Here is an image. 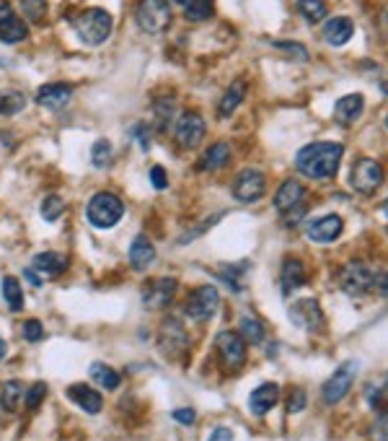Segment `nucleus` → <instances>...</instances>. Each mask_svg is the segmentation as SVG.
Segmentation results:
<instances>
[{
  "label": "nucleus",
  "mask_w": 388,
  "mask_h": 441,
  "mask_svg": "<svg viewBox=\"0 0 388 441\" xmlns=\"http://www.w3.org/2000/svg\"><path fill=\"white\" fill-rule=\"evenodd\" d=\"M112 159H114V145L106 138H98L96 143H93V148H91V164L96 169H104L112 164Z\"/></svg>",
  "instance_id": "nucleus-33"
},
{
  "label": "nucleus",
  "mask_w": 388,
  "mask_h": 441,
  "mask_svg": "<svg viewBox=\"0 0 388 441\" xmlns=\"http://www.w3.org/2000/svg\"><path fill=\"white\" fill-rule=\"evenodd\" d=\"M272 47L283 50V52H287L290 57H295L298 62H308V50L303 45H298V42H272Z\"/></svg>",
  "instance_id": "nucleus-38"
},
{
  "label": "nucleus",
  "mask_w": 388,
  "mask_h": 441,
  "mask_svg": "<svg viewBox=\"0 0 388 441\" xmlns=\"http://www.w3.org/2000/svg\"><path fill=\"white\" fill-rule=\"evenodd\" d=\"M215 345H217L220 358H223L225 369H233V372H236V369L244 366V361H246V340H244L239 333H233V330L217 333Z\"/></svg>",
  "instance_id": "nucleus-11"
},
{
  "label": "nucleus",
  "mask_w": 388,
  "mask_h": 441,
  "mask_svg": "<svg viewBox=\"0 0 388 441\" xmlns=\"http://www.w3.org/2000/svg\"><path fill=\"white\" fill-rule=\"evenodd\" d=\"M11 16H16L13 6H11L8 0H0V23H3V21H8Z\"/></svg>",
  "instance_id": "nucleus-48"
},
{
  "label": "nucleus",
  "mask_w": 388,
  "mask_h": 441,
  "mask_svg": "<svg viewBox=\"0 0 388 441\" xmlns=\"http://www.w3.org/2000/svg\"><path fill=\"white\" fill-rule=\"evenodd\" d=\"M42 218L47 220V223H55V220L60 218L62 213H65V200L60 198V195H50V198L42 200Z\"/></svg>",
  "instance_id": "nucleus-35"
},
{
  "label": "nucleus",
  "mask_w": 388,
  "mask_h": 441,
  "mask_svg": "<svg viewBox=\"0 0 388 441\" xmlns=\"http://www.w3.org/2000/svg\"><path fill=\"white\" fill-rule=\"evenodd\" d=\"M244 96H246V84L244 81H236L233 86H228V91L223 94V99H220V104H217V114L220 117H231L236 109L244 104Z\"/></svg>",
  "instance_id": "nucleus-26"
},
{
  "label": "nucleus",
  "mask_w": 388,
  "mask_h": 441,
  "mask_svg": "<svg viewBox=\"0 0 388 441\" xmlns=\"http://www.w3.org/2000/svg\"><path fill=\"white\" fill-rule=\"evenodd\" d=\"M173 418L179 420V423H194V418H197V413L192 411V408H187V411H184V408H181V411H173Z\"/></svg>",
  "instance_id": "nucleus-47"
},
{
  "label": "nucleus",
  "mask_w": 388,
  "mask_h": 441,
  "mask_svg": "<svg viewBox=\"0 0 388 441\" xmlns=\"http://www.w3.org/2000/svg\"><path fill=\"white\" fill-rule=\"evenodd\" d=\"M6 353H8V345H6V340H0V358L6 356Z\"/></svg>",
  "instance_id": "nucleus-50"
},
{
  "label": "nucleus",
  "mask_w": 388,
  "mask_h": 441,
  "mask_svg": "<svg viewBox=\"0 0 388 441\" xmlns=\"http://www.w3.org/2000/svg\"><path fill=\"white\" fill-rule=\"evenodd\" d=\"M298 13L314 26V23H321L326 18L329 8L324 0H298Z\"/></svg>",
  "instance_id": "nucleus-31"
},
{
  "label": "nucleus",
  "mask_w": 388,
  "mask_h": 441,
  "mask_svg": "<svg viewBox=\"0 0 388 441\" xmlns=\"http://www.w3.org/2000/svg\"><path fill=\"white\" fill-rule=\"evenodd\" d=\"M383 213H386V216H388V200H386V206H383Z\"/></svg>",
  "instance_id": "nucleus-52"
},
{
  "label": "nucleus",
  "mask_w": 388,
  "mask_h": 441,
  "mask_svg": "<svg viewBox=\"0 0 388 441\" xmlns=\"http://www.w3.org/2000/svg\"><path fill=\"white\" fill-rule=\"evenodd\" d=\"M173 3H181V6H184V3H187V0H173Z\"/></svg>",
  "instance_id": "nucleus-53"
},
{
  "label": "nucleus",
  "mask_w": 388,
  "mask_h": 441,
  "mask_svg": "<svg viewBox=\"0 0 388 441\" xmlns=\"http://www.w3.org/2000/svg\"><path fill=\"white\" fill-rule=\"evenodd\" d=\"M303 198H306V187H303L298 179H285V182L280 184V190L275 192V208L280 213H287L290 208L300 206Z\"/></svg>",
  "instance_id": "nucleus-20"
},
{
  "label": "nucleus",
  "mask_w": 388,
  "mask_h": 441,
  "mask_svg": "<svg viewBox=\"0 0 388 441\" xmlns=\"http://www.w3.org/2000/svg\"><path fill=\"white\" fill-rule=\"evenodd\" d=\"M26 400V389H23L21 381H6L3 384V389H0V408L6 413H16L18 408H21V403Z\"/></svg>",
  "instance_id": "nucleus-27"
},
{
  "label": "nucleus",
  "mask_w": 388,
  "mask_h": 441,
  "mask_svg": "<svg viewBox=\"0 0 388 441\" xmlns=\"http://www.w3.org/2000/svg\"><path fill=\"white\" fill-rule=\"evenodd\" d=\"M233 198L239 200V203H244V206H249V203H256V200L264 198V192H267V177H264V172H259V169H244V172H239V177L233 179Z\"/></svg>",
  "instance_id": "nucleus-8"
},
{
  "label": "nucleus",
  "mask_w": 388,
  "mask_h": 441,
  "mask_svg": "<svg viewBox=\"0 0 388 441\" xmlns=\"http://www.w3.org/2000/svg\"><path fill=\"white\" fill-rule=\"evenodd\" d=\"M150 184H153L156 190H166V187H169V174H166L164 167L150 169Z\"/></svg>",
  "instance_id": "nucleus-43"
},
{
  "label": "nucleus",
  "mask_w": 388,
  "mask_h": 441,
  "mask_svg": "<svg viewBox=\"0 0 388 441\" xmlns=\"http://www.w3.org/2000/svg\"><path fill=\"white\" fill-rule=\"evenodd\" d=\"M344 231V220L339 218L336 213L331 216H321V218H316L311 226H308V239L316 244H331L336 242Z\"/></svg>",
  "instance_id": "nucleus-14"
},
{
  "label": "nucleus",
  "mask_w": 388,
  "mask_h": 441,
  "mask_svg": "<svg viewBox=\"0 0 388 441\" xmlns=\"http://www.w3.org/2000/svg\"><path fill=\"white\" fill-rule=\"evenodd\" d=\"M373 291L375 294H381V296L388 294V270H381V273L373 275Z\"/></svg>",
  "instance_id": "nucleus-45"
},
{
  "label": "nucleus",
  "mask_w": 388,
  "mask_h": 441,
  "mask_svg": "<svg viewBox=\"0 0 388 441\" xmlns=\"http://www.w3.org/2000/svg\"><path fill=\"white\" fill-rule=\"evenodd\" d=\"M153 259H156L153 242H150L148 236H135V242L130 244V265H132V270H137V273L148 270L153 265Z\"/></svg>",
  "instance_id": "nucleus-22"
},
{
  "label": "nucleus",
  "mask_w": 388,
  "mask_h": 441,
  "mask_svg": "<svg viewBox=\"0 0 388 441\" xmlns=\"http://www.w3.org/2000/svg\"><path fill=\"white\" fill-rule=\"evenodd\" d=\"M342 156H344L342 143H326V140L308 143L295 153V169L303 177H308V179L324 182V179L336 177L339 164H342Z\"/></svg>",
  "instance_id": "nucleus-1"
},
{
  "label": "nucleus",
  "mask_w": 388,
  "mask_h": 441,
  "mask_svg": "<svg viewBox=\"0 0 388 441\" xmlns=\"http://www.w3.org/2000/svg\"><path fill=\"white\" fill-rule=\"evenodd\" d=\"M205 120H202L197 112H184L176 120V128H173V138H176V143L181 148H197L202 143V138H205Z\"/></svg>",
  "instance_id": "nucleus-12"
},
{
  "label": "nucleus",
  "mask_w": 388,
  "mask_h": 441,
  "mask_svg": "<svg viewBox=\"0 0 388 441\" xmlns=\"http://www.w3.org/2000/svg\"><path fill=\"white\" fill-rule=\"evenodd\" d=\"M45 397H47V384H45V381H37V384H31V387H29V392H26V400H23V403H26V408H29V411H37L39 403H42Z\"/></svg>",
  "instance_id": "nucleus-39"
},
{
  "label": "nucleus",
  "mask_w": 388,
  "mask_h": 441,
  "mask_svg": "<svg viewBox=\"0 0 388 441\" xmlns=\"http://www.w3.org/2000/svg\"><path fill=\"white\" fill-rule=\"evenodd\" d=\"M352 34H355V23L347 16H334L324 26V42L331 47H344L352 39Z\"/></svg>",
  "instance_id": "nucleus-19"
},
{
  "label": "nucleus",
  "mask_w": 388,
  "mask_h": 441,
  "mask_svg": "<svg viewBox=\"0 0 388 441\" xmlns=\"http://www.w3.org/2000/svg\"><path fill=\"white\" fill-rule=\"evenodd\" d=\"M363 109H365V99L363 94H347V96H339L334 104V120L344 128H350L363 117Z\"/></svg>",
  "instance_id": "nucleus-15"
},
{
  "label": "nucleus",
  "mask_w": 388,
  "mask_h": 441,
  "mask_svg": "<svg viewBox=\"0 0 388 441\" xmlns=\"http://www.w3.org/2000/svg\"><path fill=\"white\" fill-rule=\"evenodd\" d=\"M217 306H220V294L212 283H205L200 289H194L189 294L187 304H184V314H187L189 320H210L212 314L217 312Z\"/></svg>",
  "instance_id": "nucleus-7"
},
{
  "label": "nucleus",
  "mask_w": 388,
  "mask_h": 441,
  "mask_svg": "<svg viewBox=\"0 0 388 441\" xmlns=\"http://www.w3.org/2000/svg\"><path fill=\"white\" fill-rule=\"evenodd\" d=\"M212 13H215L212 0H187V3H184V16L194 23L207 21V18H212Z\"/></svg>",
  "instance_id": "nucleus-32"
},
{
  "label": "nucleus",
  "mask_w": 388,
  "mask_h": 441,
  "mask_svg": "<svg viewBox=\"0 0 388 441\" xmlns=\"http://www.w3.org/2000/svg\"><path fill=\"white\" fill-rule=\"evenodd\" d=\"M29 37V26L26 21H21L18 16H11L8 21L0 23V42H6V45H18L23 39Z\"/></svg>",
  "instance_id": "nucleus-28"
},
{
  "label": "nucleus",
  "mask_w": 388,
  "mask_h": 441,
  "mask_svg": "<svg viewBox=\"0 0 388 441\" xmlns=\"http://www.w3.org/2000/svg\"><path fill=\"white\" fill-rule=\"evenodd\" d=\"M171 3L169 0H140L135 8V21L145 34H164L171 26Z\"/></svg>",
  "instance_id": "nucleus-4"
},
{
  "label": "nucleus",
  "mask_w": 388,
  "mask_h": 441,
  "mask_svg": "<svg viewBox=\"0 0 388 441\" xmlns=\"http://www.w3.org/2000/svg\"><path fill=\"white\" fill-rule=\"evenodd\" d=\"M241 337L246 340V345H259L264 340V328L254 317H241Z\"/></svg>",
  "instance_id": "nucleus-34"
},
{
  "label": "nucleus",
  "mask_w": 388,
  "mask_h": 441,
  "mask_svg": "<svg viewBox=\"0 0 388 441\" xmlns=\"http://www.w3.org/2000/svg\"><path fill=\"white\" fill-rule=\"evenodd\" d=\"M179 289V281L176 278H158V281H150L142 291V304L148 309H161V306L171 304L173 294Z\"/></svg>",
  "instance_id": "nucleus-13"
},
{
  "label": "nucleus",
  "mask_w": 388,
  "mask_h": 441,
  "mask_svg": "<svg viewBox=\"0 0 388 441\" xmlns=\"http://www.w3.org/2000/svg\"><path fill=\"white\" fill-rule=\"evenodd\" d=\"M277 400H280V387H277L275 381H264V384H259L249 395V411L254 413V415H267L277 405Z\"/></svg>",
  "instance_id": "nucleus-16"
},
{
  "label": "nucleus",
  "mask_w": 388,
  "mask_h": 441,
  "mask_svg": "<svg viewBox=\"0 0 388 441\" xmlns=\"http://www.w3.org/2000/svg\"><path fill=\"white\" fill-rule=\"evenodd\" d=\"M189 340H187V333L181 328L176 320H166L164 328H161V348H164L166 356H179L181 350L187 348Z\"/></svg>",
  "instance_id": "nucleus-17"
},
{
  "label": "nucleus",
  "mask_w": 388,
  "mask_h": 441,
  "mask_svg": "<svg viewBox=\"0 0 388 441\" xmlns=\"http://www.w3.org/2000/svg\"><path fill=\"white\" fill-rule=\"evenodd\" d=\"M3 298H6V304L11 312H21L23 309V291H21V283L16 281L13 275H6L3 278Z\"/></svg>",
  "instance_id": "nucleus-29"
},
{
  "label": "nucleus",
  "mask_w": 388,
  "mask_h": 441,
  "mask_svg": "<svg viewBox=\"0 0 388 441\" xmlns=\"http://www.w3.org/2000/svg\"><path fill=\"white\" fill-rule=\"evenodd\" d=\"M365 397L373 408H383V405L388 403V376H383L381 384H373V381H370V387L365 389Z\"/></svg>",
  "instance_id": "nucleus-37"
},
{
  "label": "nucleus",
  "mask_w": 388,
  "mask_h": 441,
  "mask_svg": "<svg viewBox=\"0 0 388 441\" xmlns=\"http://www.w3.org/2000/svg\"><path fill=\"white\" fill-rule=\"evenodd\" d=\"M370 436H373V441H388V411L378 415V420L370 428Z\"/></svg>",
  "instance_id": "nucleus-40"
},
{
  "label": "nucleus",
  "mask_w": 388,
  "mask_h": 441,
  "mask_svg": "<svg viewBox=\"0 0 388 441\" xmlns=\"http://www.w3.org/2000/svg\"><path fill=\"white\" fill-rule=\"evenodd\" d=\"M23 275H26V278H29V281H31V286H42V278H39V275L34 273L31 267H29V270H26V273H23Z\"/></svg>",
  "instance_id": "nucleus-49"
},
{
  "label": "nucleus",
  "mask_w": 388,
  "mask_h": 441,
  "mask_svg": "<svg viewBox=\"0 0 388 441\" xmlns=\"http://www.w3.org/2000/svg\"><path fill=\"white\" fill-rule=\"evenodd\" d=\"M381 91H383V94H386V96H388V78H386V81H383V84H381Z\"/></svg>",
  "instance_id": "nucleus-51"
},
{
  "label": "nucleus",
  "mask_w": 388,
  "mask_h": 441,
  "mask_svg": "<svg viewBox=\"0 0 388 441\" xmlns=\"http://www.w3.org/2000/svg\"><path fill=\"white\" fill-rule=\"evenodd\" d=\"M306 408V392L303 389H292L287 397V413H300Z\"/></svg>",
  "instance_id": "nucleus-42"
},
{
  "label": "nucleus",
  "mask_w": 388,
  "mask_h": 441,
  "mask_svg": "<svg viewBox=\"0 0 388 441\" xmlns=\"http://www.w3.org/2000/svg\"><path fill=\"white\" fill-rule=\"evenodd\" d=\"M383 179H386L383 167L375 159H367V156L358 159L350 169V187L355 192H360V195H365V198H370V195L378 192Z\"/></svg>",
  "instance_id": "nucleus-5"
},
{
  "label": "nucleus",
  "mask_w": 388,
  "mask_h": 441,
  "mask_svg": "<svg viewBox=\"0 0 388 441\" xmlns=\"http://www.w3.org/2000/svg\"><path fill=\"white\" fill-rule=\"evenodd\" d=\"M280 281H283V294L290 296L298 289L306 286V267L298 257H287L283 262V273H280Z\"/></svg>",
  "instance_id": "nucleus-21"
},
{
  "label": "nucleus",
  "mask_w": 388,
  "mask_h": 441,
  "mask_svg": "<svg viewBox=\"0 0 388 441\" xmlns=\"http://www.w3.org/2000/svg\"><path fill=\"white\" fill-rule=\"evenodd\" d=\"M303 216H306V206H303V203H300V206H295V208H290V211H287V213H285V226H295V223H298L300 218H303Z\"/></svg>",
  "instance_id": "nucleus-44"
},
{
  "label": "nucleus",
  "mask_w": 388,
  "mask_h": 441,
  "mask_svg": "<svg viewBox=\"0 0 388 441\" xmlns=\"http://www.w3.org/2000/svg\"><path fill=\"white\" fill-rule=\"evenodd\" d=\"M42 335H45V328H42V322L39 320H26L23 322V337H26L29 342L42 340Z\"/></svg>",
  "instance_id": "nucleus-41"
},
{
  "label": "nucleus",
  "mask_w": 388,
  "mask_h": 441,
  "mask_svg": "<svg viewBox=\"0 0 388 441\" xmlns=\"http://www.w3.org/2000/svg\"><path fill=\"white\" fill-rule=\"evenodd\" d=\"M26 107V96L21 91H0V114H16Z\"/></svg>",
  "instance_id": "nucleus-36"
},
{
  "label": "nucleus",
  "mask_w": 388,
  "mask_h": 441,
  "mask_svg": "<svg viewBox=\"0 0 388 441\" xmlns=\"http://www.w3.org/2000/svg\"><path fill=\"white\" fill-rule=\"evenodd\" d=\"M65 267H67V259L60 252H42V255H37V257L31 259V270H39L42 275H50V278L60 275Z\"/></svg>",
  "instance_id": "nucleus-25"
},
{
  "label": "nucleus",
  "mask_w": 388,
  "mask_h": 441,
  "mask_svg": "<svg viewBox=\"0 0 388 441\" xmlns=\"http://www.w3.org/2000/svg\"><path fill=\"white\" fill-rule=\"evenodd\" d=\"M91 379L96 381L98 387L109 389V392L120 387V374L114 372L112 366H106V364H91Z\"/></svg>",
  "instance_id": "nucleus-30"
},
{
  "label": "nucleus",
  "mask_w": 388,
  "mask_h": 441,
  "mask_svg": "<svg viewBox=\"0 0 388 441\" xmlns=\"http://www.w3.org/2000/svg\"><path fill=\"white\" fill-rule=\"evenodd\" d=\"M373 275L375 270L363 259H352L342 267L339 273V289L347 294V296H365L373 291Z\"/></svg>",
  "instance_id": "nucleus-6"
},
{
  "label": "nucleus",
  "mask_w": 388,
  "mask_h": 441,
  "mask_svg": "<svg viewBox=\"0 0 388 441\" xmlns=\"http://www.w3.org/2000/svg\"><path fill=\"white\" fill-rule=\"evenodd\" d=\"M70 99H73V89L67 84H45L37 91V104L47 109H62L70 104Z\"/></svg>",
  "instance_id": "nucleus-18"
},
{
  "label": "nucleus",
  "mask_w": 388,
  "mask_h": 441,
  "mask_svg": "<svg viewBox=\"0 0 388 441\" xmlns=\"http://www.w3.org/2000/svg\"><path fill=\"white\" fill-rule=\"evenodd\" d=\"M125 216V203L114 192H96L86 206V218L93 228H114Z\"/></svg>",
  "instance_id": "nucleus-3"
},
{
  "label": "nucleus",
  "mask_w": 388,
  "mask_h": 441,
  "mask_svg": "<svg viewBox=\"0 0 388 441\" xmlns=\"http://www.w3.org/2000/svg\"><path fill=\"white\" fill-rule=\"evenodd\" d=\"M207 441H233V431L231 428H225V426H217L212 434H210Z\"/></svg>",
  "instance_id": "nucleus-46"
},
{
  "label": "nucleus",
  "mask_w": 388,
  "mask_h": 441,
  "mask_svg": "<svg viewBox=\"0 0 388 441\" xmlns=\"http://www.w3.org/2000/svg\"><path fill=\"white\" fill-rule=\"evenodd\" d=\"M67 397H70L78 408H83L89 415H96V413H101V408H104V397L98 395L96 389L83 387V384H73V387L67 389Z\"/></svg>",
  "instance_id": "nucleus-23"
},
{
  "label": "nucleus",
  "mask_w": 388,
  "mask_h": 441,
  "mask_svg": "<svg viewBox=\"0 0 388 441\" xmlns=\"http://www.w3.org/2000/svg\"><path fill=\"white\" fill-rule=\"evenodd\" d=\"M287 314H290V320L295 322L300 330H306V333H321L324 322H326L324 320L321 306H319L316 298H300V301H292Z\"/></svg>",
  "instance_id": "nucleus-10"
},
{
  "label": "nucleus",
  "mask_w": 388,
  "mask_h": 441,
  "mask_svg": "<svg viewBox=\"0 0 388 441\" xmlns=\"http://www.w3.org/2000/svg\"><path fill=\"white\" fill-rule=\"evenodd\" d=\"M386 128H388V114H386Z\"/></svg>",
  "instance_id": "nucleus-54"
},
{
  "label": "nucleus",
  "mask_w": 388,
  "mask_h": 441,
  "mask_svg": "<svg viewBox=\"0 0 388 441\" xmlns=\"http://www.w3.org/2000/svg\"><path fill=\"white\" fill-rule=\"evenodd\" d=\"M70 23H73V31L78 34V39L89 47L104 45L106 39L112 37V29H114L112 13L104 11V8H89V11H81L78 16L70 18Z\"/></svg>",
  "instance_id": "nucleus-2"
},
{
  "label": "nucleus",
  "mask_w": 388,
  "mask_h": 441,
  "mask_svg": "<svg viewBox=\"0 0 388 441\" xmlns=\"http://www.w3.org/2000/svg\"><path fill=\"white\" fill-rule=\"evenodd\" d=\"M355 376H358V361H347V364H342L339 369H336L331 376L326 379V384H324L321 389V400L326 405H336L342 403L344 397H347V392L352 389V381H355Z\"/></svg>",
  "instance_id": "nucleus-9"
},
{
  "label": "nucleus",
  "mask_w": 388,
  "mask_h": 441,
  "mask_svg": "<svg viewBox=\"0 0 388 441\" xmlns=\"http://www.w3.org/2000/svg\"><path fill=\"white\" fill-rule=\"evenodd\" d=\"M231 161V145L228 143H212L207 151L202 153V159L197 161L200 172H220L223 167H228Z\"/></svg>",
  "instance_id": "nucleus-24"
}]
</instances>
